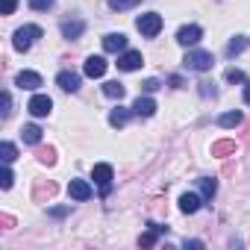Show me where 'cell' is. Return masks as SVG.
<instances>
[{"instance_id": "cell-7", "label": "cell", "mask_w": 250, "mask_h": 250, "mask_svg": "<svg viewBox=\"0 0 250 250\" xmlns=\"http://www.w3.org/2000/svg\"><path fill=\"white\" fill-rule=\"evenodd\" d=\"M103 50H106V53H121V50H127V36H124V33H109V36H103Z\"/></svg>"}, {"instance_id": "cell-10", "label": "cell", "mask_w": 250, "mask_h": 250, "mask_svg": "<svg viewBox=\"0 0 250 250\" xmlns=\"http://www.w3.org/2000/svg\"><path fill=\"white\" fill-rule=\"evenodd\" d=\"M15 85H18V88L33 91V88H39V85H42V77H39L36 71H21V74L15 77Z\"/></svg>"}, {"instance_id": "cell-32", "label": "cell", "mask_w": 250, "mask_h": 250, "mask_svg": "<svg viewBox=\"0 0 250 250\" xmlns=\"http://www.w3.org/2000/svg\"><path fill=\"white\" fill-rule=\"evenodd\" d=\"M30 6L33 9H47V6H53V0H30Z\"/></svg>"}, {"instance_id": "cell-2", "label": "cell", "mask_w": 250, "mask_h": 250, "mask_svg": "<svg viewBox=\"0 0 250 250\" xmlns=\"http://www.w3.org/2000/svg\"><path fill=\"white\" fill-rule=\"evenodd\" d=\"M183 65L191 68V71H209V68L215 65V59H212V53H206V50H191V53H186Z\"/></svg>"}, {"instance_id": "cell-36", "label": "cell", "mask_w": 250, "mask_h": 250, "mask_svg": "<svg viewBox=\"0 0 250 250\" xmlns=\"http://www.w3.org/2000/svg\"><path fill=\"white\" fill-rule=\"evenodd\" d=\"M186 247H191V250H200V247H203V241H197V238H191V241H188V238H186Z\"/></svg>"}, {"instance_id": "cell-21", "label": "cell", "mask_w": 250, "mask_h": 250, "mask_svg": "<svg viewBox=\"0 0 250 250\" xmlns=\"http://www.w3.org/2000/svg\"><path fill=\"white\" fill-rule=\"evenodd\" d=\"M127 121H130V112H127V109H121V106H118V109L109 112V124H112V127H124Z\"/></svg>"}, {"instance_id": "cell-1", "label": "cell", "mask_w": 250, "mask_h": 250, "mask_svg": "<svg viewBox=\"0 0 250 250\" xmlns=\"http://www.w3.org/2000/svg\"><path fill=\"white\" fill-rule=\"evenodd\" d=\"M36 39H42V27L27 24V27H21V30L12 36V44H15V50H30V44H33Z\"/></svg>"}, {"instance_id": "cell-22", "label": "cell", "mask_w": 250, "mask_h": 250, "mask_svg": "<svg viewBox=\"0 0 250 250\" xmlns=\"http://www.w3.org/2000/svg\"><path fill=\"white\" fill-rule=\"evenodd\" d=\"M197 183H200V194H203V200H212L215 191H218V183L209 180V177H203V180H197Z\"/></svg>"}, {"instance_id": "cell-33", "label": "cell", "mask_w": 250, "mask_h": 250, "mask_svg": "<svg viewBox=\"0 0 250 250\" xmlns=\"http://www.w3.org/2000/svg\"><path fill=\"white\" fill-rule=\"evenodd\" d=\"M9 106H12V97H9V91H3V118H9V112H12Z\"/></svg>"}, {"instance_id": "cell-5", "label": "cell", "mask_w": 250, "mask_h": 250, "mask_svg": "<svg viewBox=\"0 0 250 250\" xmlns=\"http://www.w3.org/2000/svg\"><path fill=\"white\" fill-rule=\"evenodd\" d=\"M142 65H145V59H142L139 50H124V53L118 56V68H121V71H139Z\"/></svg>"}, {"instance_id": "cell-23", "label": "cell", "mask_w": 250, "mask_h": 250, "mask_svg": "<svg viewBox=\"0 0 250 250\" xmlns=\"http://www.w3.org/2000/svg\"><path fill=\"white\" fill-rule=\"evenodd\" d=\"M103 94H106V97H112V100H121V97H124V85H121L118 80H112V83H106V85H103Z\"/></svg>"}, {"instance_id": "cell-8", "label": "cell", "mask_w": 250, "mask_h": 250, "mask_svg": "<svg viewBox=\"0 0 250 250\" xmlns=\"http://www.w3.org/2000/svg\"><path fill=\"white\" fill-rule=\"evenodd\" d=\"M83 71H85V77L97 80V77H103V74H106V59H103V56H88V59H85V65H83Z\"/></svg>"}, {"instance_id": "cell-37", "label": "cell", "mask_w": 250, "mask_h": 250, "mask_svg": "<svg viewBox=\"0 0 250 250\" xmlns=\"http://www.w3.org/2000/svg\"><path fill=\"white\" fill-rule=\"evenodd\" d=\"M244 103H247V106H250V83H247V85H244Z\"/></svg>"}, {"instance_id": "cell-14", "label": "cell", "mask_w": 250, "mask_h": 250, "mask_svg": "<svg viewBox=\"0 0 250 250\" xmlns=\"http://www.w3.org/2000/svg\"><path fill=\"white\" fill-rule=\"evenodd\" d=\"M56 194V183H36V191H33V200L36 203H44L47 197Z\"/></svg>"}, {"instance_id": "cell-12", "label": "cell", "mask_w": 250, "mask_h": 250, "mask_svg": "<svg viewBox=\"0 0 250 250\" xmlns=\"http://www.w3.org/2000/svg\"><path fill=\"white\" fill-rule=\"evenodd\" d=\"M68 191H71L74 200H88V197H91V186H88L85 180H71Z\"/></svg>"}, {"instance_id": "cell-9", "label": "cell", "mask_w": 250, "mask_h": 250, "mask_svg": "<svg viewBox=\"0 0 250 250\" xmlns=\"http://www.w3.org/2000/svg\"><path fill=\"white\" fill-rule=\"evenodd\" d=\"M200 36H203V30H200V27H194V24H188V27H183V30L177 33V42H180L183 47H188V44H197V42H200Z\"/></svg>"}, {"instance_id": "cell-17", "label": "cell", "mask_w": 250, "mask_h": 250, "mask_svg": "<svg viewBox=\"0 0 250 250\" xmlns=\"http://www.w3.org/2000/svg\"><path fill=\"white\" fill-rule=\"evenodd\" d=\"M83 30H85L83 21H65V24H62V36H65V39H80Z\"/></svg>"}, {"instance_id": "cell-29", "label": "cell", "mask_w": 250, "mask_h": 250, "mask_svg": "<svg viewBox=\"0 0 250 250\" xmlns=\"http://www.w3.org/2000/svg\"><path fill=\"white\" fill-rule=\"evenodd\" d=\"M200 94H203V97H215L218 91H215V85H212V83H200Z\"/></svg>"}, {"instance_id": "cell-24", "label": "cell", "mask_w": 250, "mask_h": 250, "mask_svg": "<svg viewBox=\"0 0 250 250\" xmlns=\"http://www.w3.org/2000/svg\"><path fill=\"white\" fill-rule=\"evenodd\" d=\"M36 156H39L42 165H56V150H53V147H39Z\"/></svg>"}, {"instance_id": "cell-28", "label": "cell", "mask_w": 250, "mask_h": 250, "mask_svg": "<svg viewBox=\"0 0 250 250\" xmlns=\"http://www.w3.org/2000/svg\"><path fill=\"white\" fill-rule=\"evenodd\" d=\"M224 77H227V83H244V74H241L238 68H229Z\"/></svg>"}, {"instance_id": "cell-4", "label": "cell", "mask_w": 250, "mask_h": 250, "mask_svg": "<svg viewBox=\"0 0 250 250\" xmlns=\"http://www.w3.org/2000/svg\"><path fill=\"white\" fill-rule=\"evenodd\" d=\"M91 180L100 186V191L106 194L109 191V186H112V165H106V162H100V165H94L91 168Z\"/></svg>"}, {"instance_id": "cell-3", "label": "cell", "mask_w": 250, "mask_h": 250, "mask_svg": "<svg viewBox=\"0 0 250 250\" xmlns=\"http://www.w3.org/2000/svg\"><path fill=\"white\" fill-rule=\"evenodd\" d=\"M159 30H162V15H156V12H147V15H142V18H139V33H142V36L153 39Z\"/></svg>"}, {"instance_id": "cell-13", "label": "cell", "mask_w": 250, "mask_h": 250, "mask_svg": "<svg viewBox=\"0 0 250 250\" xmlns=\"http://www.w3.org/2000/svg\"><path fill=\"white\" fill-rule=\"evenodd\" d=\"M56 83H59L62 91H77V88H80V77H77L74 71H62V74L56 77Z\"/></svg>"}, {"instance_id": "cell-35", "label": "cell", "mask_w": 250, "mask_h": 250, "mask_svg": "<svg viewBox=\"0 0 250 250\" xmlns=\"http://www.w3.org/2000/svg\"><path fill=\"white\" fill-rule=\"evenodd\" d=\"M142 88H145V91H156V88H159V80H145Z\"/></svg>"}, {"instance_id": "cell-16", "label": "cell", "mask_w": 250, "mask_h": 250, "mask_svg": "<svg viewBox=\"0 0 250 250\" xmlns=\"http://www.w3.org/2000/svg\"><path fill=\"white\" fill-rule=\"evenodd\" d=\"M200 203H203V197H197V194H183V197H180V209H183L186 215H194V212L200 209Z\"/></svg>"}, {"instance_id": "cell-25", "label": "cell", "mask_w": 250, "mask_h": 250, "mask_svg": "<svg viewBox=\"0 0 250 250\" xmlns=\"http://www.w3.org/2000/svg\"><path fill=\"white\" fill-rule=\"evenodd\" d=\"M241 50H244V39H241V36H235V39L227 44V53H229V56H238Z\"/></svg>"}, {"instance_id": "cell-18", "label": "cell", "mask_w": 250, "mask_h": 250, "mask_svg": "<svg viewBox=\"0 0 250 250\" xmlns=\"http://www.w3.org/2000/svg\"><path fill=\"white\" fill-rule=\"evenodd\" d=\"M21 139H24L27 145H39V142H42V130L36 127V124H27V127L21 130Z\"/></svg>"}, {"instance_id": "cell-15", "label": "cell", "mask_w": 250, "mask_h": 250, "mask_svg": "<svg viewBox=\"0 0 250 250\" xmlns=\"http://www.w3.org/2000/svg\"><path fill=\"white\" fill-rule=\"evenodd\" d=\"M232 153H235V142H229V139H221V142L212 145V156H218V159L232 156Z\"/></svg>"}, {"instance_id": "cell-30", "label": "cell", "mask_w": 250, "mask_h": 250, "mask_svg": "<svg viewBox=\"0 0 250 250\" xmlns=\"http://www.w3.org/2000/svg\"><path fill=\"white\" fill-rule=\"evenodd\" d=\"M12 180H15V177H12V171L6 168V171H3V177H0V188H9V186H12Z\"/></svg>"}, {"instance_id": "cell-27", "label": "cell", "mask_w": 250, "mask_h": 250, "mask_svg": "<svg viewBox=\"0 0 250 250\" xmlns=\"http://www.w3.org/2000/svg\"><path fill=\"white\" fill-rule=\"evenodd\" d=\"M0 153H3V162L9 165V162L15 159V145H9V142H3V145H0Z\"/></svg>"}, {"instance_id": "cell-34", "label": "cell", "mask_w": 250, "mask_h": 250, "mask_svg": "<svg viewBox=\"0 0 250 250\" xmlns=\"http://www.w3.org/2000/svg\"><path fill=\"white\" fill-rule=\"evenodd\" d=\"M15 6H18V0H3V15H12Z\"/></svg>"}, {"instance_id": "cell-19", "label": "cell", "mask_w": 250, "mask_h": 250, "mask_svg": "<svg viewBox=\"0 0 250 250\" xmlns=\"http://www.w3.org/2000/svg\"><path fill=\"white\" fill-rule=\"evenodd\" d=\"M241 121H244V118H241L238 109H235V112H224V115L218 118V124H221V127H227V130H229V127H238Z\"/></svg>"}, {"instance_id": "cell-26", "label": "cell", "mask_w": 250, "mask_h": 250, "mask_svg": "<svg viewBox=\"0 0 250 250\" xmlns=\"http://www.w3.org/2000/svg\"><path fill=\"white\" fill-rule=\"evenodd\" d=\"M136 3H142V0H109V6L118 9V12H121V9H133Z\"/></svg>"}, {"instance_id": "cell-11", "label": "cell", "mask_w": 250, "mask_h": 250, "mask_svg": "<svg viewBox=\"0 0 250 250\" xmlns=\"http://www.w3.org/2000/svg\"><path fill=\"white\" fill-rule=\"evenodd\" d=\"M133 112H136L139 118H150V115L156 112V100H153V97H139V100L133 103Z\"/></svg>"}, {"instance_id": "cell-31", "label": "cell", "mask_w": 250, "mask_h": 250, "mask_svg": "<svg viewBox=\"0 0 250 250\" xmlns=\"http://www.w3.org/2000/svg\"><path fill=\"white\" fill-rule=\"evenodd\" d=\"M0 224H3V229H12V227H15V218L3 212V215H0Z\"/></svg>"}, {"instance_id": "cell-6", "label": "cell", "mask_w": 250, "mask_h": 250, "mask_svg": "<svg viewBox=\"0 0 250 250\" xmlns=\"http://www.w3.org/2000/svg\"><path fill=\"white\" fill-rule=\"evenodd\" d=\"M30 115H36V118H44V115H50V109H53V100L47 97V94H36L33 100H30Z\"/></svg>"}, {"instance_id": "cell-20", "label": "cell", "mask_w": 250, "mask_h": 250, "mask_svg": "<svg viewBox=\"0 0 250 250\" xmlns=\"http://www.w3.org/2000/svg\"><path fill=\"white\" fill-rule=\"evenodd\" d=\"M159 232H165V227H159V224H150V229H147V232L139 238V244H142V247H150V244H156V235H159Z\"/></svg>"}]
</instances>
